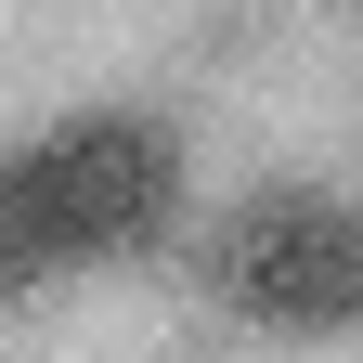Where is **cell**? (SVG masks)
I'll return each instance as SVG.
<instances>
[{"label": "cell", "instance_id": "cell-1", "mask_svg": "<svg viewBox=\"0 0 363 363\" xmlns=\"http://www.w3.org/2000/svg\"><path fill=\"white\" fill-rule=\"evenodd\" d=\"M182 208V143L156 117H65L0 156V286H52L78 259L156 247Z\"/></svg>", "mask_w": 363, "mask_h": 363}, {"label": "cell", "instance_id": "cell-2", "mask_svg": "<svg viewBox=\"0 0 363 363\" xmlns=\"http://www.w3.org/2000/svg\"><path fill=\"white\" fill-rule=\"evenodd\" d=\"M208 286L259 337H337L363 325V208L325 182H272L208 234Z\"/></svg>", "mask_w": 363, "mask_h": 363}]
</instances>
